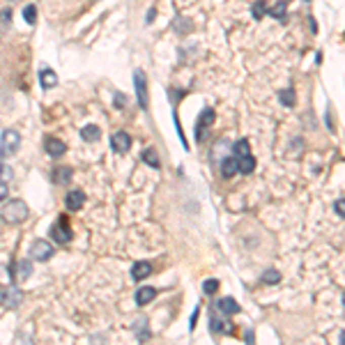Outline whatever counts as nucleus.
Returning a JSON list of instances; mask_svg holds the SVG:
<instances>
[{
    "label": "nucleus",
    "instance_id": "1",
    "mask_svg": "<svg viewBox=\"0 0 345 345\" xmlns=\"http://www.w3.org/2000/svg\"><path fill=\"white\" fill-rule=\"evenodd\" d=\"M0 219L10 225L23 223V221L28 219V205H25L23 200H10V203L3 207V212H0Z\"/></svg>",
    "mask_w": 345,
    "mask_h": 345
},
{
    "label": "nucleus",
    "instance_id": "2",
    "mask_svg": "<svg viewBox=\"0 0 345 345\" xmlns=\"http://www.w3.org/2000/svg\"><path fill=\"white\" fill-rule=\"evenodd\" d=\"M21 147V134L14 129H5L0 136V159H10Z\"/></svg>",
    "mask_w": 345,
    "mask_h": 345
},
{
    "label": "nucleus",
    "instance_id": "3",
    "mask_svg": "<svg viewBox=\"0 0 345 345\" xmlns=\"http://www.w3.org/2000/svg\"><path fill=\"white\" fill-rule=\"evenodd\" d=\"M53 255H55V249H53V244H51V242L35 240V242L30 244V258H32V260L46 262V260H51Z\"/></svg>",
    "mask_w": 345,
    "mask_h": 345
},
{
    "label": "nucleus",
    "instance_id": "4",
    "mask_svg": "<svg viewBox=\"0 0 345 345\" xmlns=\"http://www.w3.org/2000/svg\"><path fill=\"white\" fill-rule=\"evenodd\" d=\"M134 85H136V101L143 110H147V76L143 69H136L134 71Z\"/></svg>",
    "mask_w": 345,
    "mask_h": 345
},
{
    "label": "nucleus",
    "instance_id": "5",
    "mask_svg": "<svg viewBox=\"0 0 345 345\" xmlns=\"http://www.w3.org/2000/svg\"><path fill=\"white\" fill-rule=\"evenodd\" d=\"M23 295H21L19 288L10 285V288H0V306H5V309H16L21 304Z\"/></svg>",
    "mask_w": 345,
    "mask_h": 345
},
{
    "label": "nucleus",
    "instance_id": "6",
    "mask_svg": "<svg viewBox=\"0 0 345 345\" xmlns=\"http://www.w3.org/2000/svg\"><path fill=\"white\" fill-rule=\"evenodd\" d=\"M51 237H53L58 244H69L71 242V228H69V223H67V219L62 216L58 223H53V228H51Z\"/></svg>",
    "mask_w": 345,
    "mask_h": 345
},
{
    "label": "nucleus",
    "instance_id": "7",
    "mask_svg": "<svg viewBox=\"0 0 345 345\" xmlns=\"http://www.w3.org/2000/svg\"><path fill=\"white\" fill-rule=\"evenodd\" d=\"M110 147H113L115 155H127L131 150V136L127 131H118V134L110 136Z\"/></svg>",
    "mask_w": 345,
    "mask_h": 345
},
{
    "label": "nucleus",
    "instance_id": "8",
    "mask_svg": "<svg viewBox=\"0 0 345 345\" xmlns=\"http://www.w3.org/2000/svg\"><path fill=\"white\" fill-rule=\"evenodd\" d=\"M212 122H214V110L205 108L203 113L198 115V122H196V140H203V136H205V127L210 129Z\"/></svg>",
    "mask_w": 345,
    "mask_h": 345
},
{
    "label": "nucleus",
    "instance_id": "9",
    "mask_svg": "<svg viewBox=\"0 0 345 345\" xmlns=\"http://www.w3.org/2000/svg\"><path fill=\"white\" fill-rule=\"evenodd\" d=\"M44 150L49 157H55V159H60L62 155L67 152V145L62 143L60 138H53V136H49V138L44 140Z\"/></svg>",
    "mask_w": 345,
    "mask_h": 345
},
{
    "label": "nucleus",
    "instance_id": "10",
    "mask_svg": "<svg viewBox=\"0 0 345 345\" xmlns=\"http://www.w3.org/2000/svg\"><path fill=\"white\" fill-rule=\"evenodd\" d=\"M14 267H16V270H12V276H14L16 283H23V281L30 279V274H32L30 260H21V262H16Z\"/></svg>",
    "mask_w": 345,
    "mask_h": 345
},
{
    "label": "nucleus",
    "instance_id": "11",
    "mask_svg": "<svg viewBox=\"0 0 345 345\" xmlns=\"http://www.w3.org/2000/svg\"><path fill=\"white\" fill-rule=\"evenodd\" d=\"M65 205L69 212H79L81 207L85 205V194L83 191H69V194L65 196Z\"/></svg>",
    "mask_w": 345,
    "mask_h": 345
},
{
    "label": "nucleus",
    "instance_id": "12",
    "mask_svg": "<svg viewBox=\"0 0 345 345\" xmlns=\"http://www.w3.org/2000/svg\"><path fill=\"white\" fill-rule=\"evenodd\" d=\"M40 83H42V88L44 90H53L55 85H58V74H55L51 67H42L40 69Z\"/></svg>",
    "mask_w": 345,
    "mask_h": 345
},
{
    "label": "nucleus",
    "instance_id": "13",
    "mask_svg": "<svg viewBox=\"0 0 345 345\" xmlns=\"http://www.w3.org/2000/svg\"><path fill=\"white\" fill-rule=\"evenodd\" d=\"M155 297H157L155 288H152V285H143V288H138V290H136V304L145 306V304H150Z\"/></svg>",
    "mask_w": 345,
    "mask_h": 345
},
{
    "label": "nucleus",
    "instance_id": "14",
    "mask_svg": "<svg viewBox=\"0 0 345 345\" xmlns=\"http://www.w3.org/2000/svg\"><path fill=\"white\" fill-rule=\"evenodd\" d=\"M240 170V157H228V159H223V164H221V175L228 180V177H233Z\"/></svg>",
    "mask_w": 345,
    "mask_h": 345
},
{
    "label": "nucleus",
    "instance_id": "15",
    "mask_svg": "<svg viewBox=\"0 0 345 345\" xmlns=\"http://www.w3.org/2000/svg\"><path fill=\"white\" fill-rule=\"evenodd\" d=\"M150 274H152V265L147 260H140V262H136V265L131 267V276H134V281H143V279H147Z\"/></svg>",
    "mask_w": 345,
    "mask_h": 345
},
{
    "label": "nucleus",
    "instance_id": "16",
    "mask_svg": "<svg viewBox=\"0 0 345 345\" xmlns=\"http://www.w3.org/2000/svg\"><path fill=\"white\" fill-rule=\"evenodd\" d=\"M216 309H219L221 313H225V315L240 313V304H237L233 297H223V299H219V301H216Z\"/></svg>",
    "mask_w": 345,
    "mask_h": 345
},
{
    "label": "nucleus",
    "instance_id": "17",
    "mask_svg": "<svg viewBox=\"0 0 345 345\" xmlns=\"http://www.w3.org/2000/svg\"><path fill=\"white\" fill-rule=\"evenodd\" d=\"M101 131L97 125H85L83 129H81V138L85 140V143H95V140H99Z\"/></svg>",
    "mask_w": 345,
    "mask_h": 345
},
{
    "label": "nucleus",
    "instance_id": "18",
    "mask_svg": "<svg viewBox=\"0 0 345 345\" xmlns=\"http://www.w3.org/2000/svg\"><path fill=\"white\" fill-rule=\"evenodd\" d=\"M255 170V159L251 155H244L240 157V170L237 173H244V175H249V173H253Z\"/></svg>",
    "mask_w": 345,
    "mask_h": 345
},
{
    "label": "nucleus",
    "instance_id": "19",
    "mask_svg": "<svg viewBox=\"0 0 345 345\" xmlns=\"http://www.w3.org/2000/svg\"><path fill=\"white\" fill-rule=\"evenodd\" d=\"M143 161H145L147 166H152V168H159V155H157V150L155 147H145L143 150Z\"/></svg>",
    "mask_w": 345,
    "mask_h": 345
},
{
    "label": "nucleus",
    "instance_id": "20",
    "mask_svg": "<svg viewBox=\"0 0 345 345\" xmlns=\"http://www.w3.org/2000/svg\"><path fill=\"white\" fill-rule=\"evenodd\" d=\"M71 175H74V170H71L69 166H65V168H58V170H55V182L67 184V182H71Z\"/></svg>",
    "mask_w": 345,
    "mask_h": 345
},
{
    "label": "nucleus",
    "instance_id": "21",
    "mask_svg": "<svg viewBox=\"0 0 345 345\" xmlns=\"http://www.w3.org/2000/svg\"><path fill=\"white\" fill-rule=\"evenodd\" d=\"M212 331H214V334H225V331H228V334H230V331H233V327H225V325H228V322H221L219 320V318H216V315H212Z\"/></svg>",
    "mask_w": 345,
    "mask_h": 345
},
{
    "label": "nucleus",
    "instance_id": "22",
    "mask_svg": "<svg viewBox=\"0 0 345 345\" xmlns=\"http://www.w3.org/2000/svg\"><path fill=\"white\" fill-rule=\"evenodd\" d=\"M279 99L283 106H295V90H292V88H285L283 92H279Z\"/></svg>",
    "mask_w": 345,
    "mask_h": 345
},
{
    "label": "nucleus",
    "instance_id": "23",
    "mask_svg": "<svg viewBox=\"0 0 345 345\" xmlns=\"http://www.w3.org/2000/svg\"><path fill=\"white\" fill-rule=\"evenodd\" d=\"M12 177H14V170H12V166L0 164V184H7Z\"/></svg>",
    "mask_w": 345,
    "mask_h": 345
},
{
    "label": "nucleus",
    "instance_id": "24",
    "mask_svg": "<svg viewBox=\"0 0 345 345\" xmlns=\"http://www.w3.org/2000/svg\"><path fill=\"white\" fill-rule=\"evenodd\" d=\"M23 19H25V23H30V25H35L37 23V7L35 5H28L23 10Z\"/></svg>",
    "mask_w": 345,
    "mask_h": 345
},
{
    "label": "nucleus",
    "instance_id": "25",
    "mask_svg": "<svg viewBox=\"0 0 345 345\" xmlns=\"http://www.w3.org/2000/svg\"><path fill=\"white\" fill-rule=\"evenodd\" d=\"M235 155H237V157L251 155V145H249V140H237V143H235Z\"/></svg>",
    "mask_w": 345,
    "mask_h": 345
},
{
    "label": "nucleus",
    "instance_id": "26",
    "mask_svg": "<svg viewBox=\"0 0 345 345\" xmlns=\"http://www.w3.org/2000/svg\"><path fill=\"white\" fill-rule=\"evenodd\" d=\"M262 281H265V283H270V285H274V283H279V281H281V274L276 270H267L265 274H262Z\"/></svg>",
    "mask_w": 345,
    "mask_h": 345
},
{
    "label": "nucleus",
    "instance_id": "27",
    "mask_svg": "<svg viewBox=\"0 0 345 345\" xmlns=\"http://www.w3.org/2000/svg\"><path fill=\"white\" fill-rule=\"evenodd\" d=\"M216 290H219V281L216 279H210L203 283V292H205V295H214Z\"/></svg>",
    "mask_w": 345,
    "mask_h": 345
},
{
    "label": "nucleus",
    "instance_id": "28",
    "mask_svg": "<svg viewBox=\"0 0 345 345\" xmlns=\"http://www.w3.org/2000/svg\"><path fill=\"white\" fill-rule=\"evenodd\" d=\"M285 7H288V3H279V5L272 7L270 14L274 16V19H283V16H285Z\"/></svg>",
    "mask_w": 345,
    "mask_h": 345
},
{
    "label": "nucleus",
    "instance_id": "29",
    "mask_svg": "<svg viewBox=\"0 0 345 345\" xmlns=\"http://www.w3.org/2000/svg\"><path fill=\"white\" fill-rule=\"evenodd\" d=\"M223 150H228V143H225V140H219V143L214 145V150H212V161H219V155Z\"/></svg>",
    "mask_w": 345,
    "mask_h": 345
},
{
    "label": "nucleus",
    "instance_id": "30",
    "mask_svg": "<svg viewBox=\"0 0 345 345\" xmlns=\"http://www.w3.org/2000/svg\"><path fill=\"white\" fill-rule=\"evenodd\" d=\"M267 14V5L265 3H260V0H258V3H255L253 5V16L255 19H262V16Z\"/></svg>",
    "mask_w": 345,
    "mask_h": 345
},
{
    "label": "nucleus",
    "instance_id": "31",
    "mask_svg": "<svg viewBox=\"0 0 345 345\" xmlns=\"http://www.w3.org/2000/svg\"><path fill=\"white\" fill-rule=\"evenodd\" d=\"M12 19V10H3L0 12V23H10Z\"/></svg>",
    "mask_w": 345,
    "mask_h": 345
},
{
    "label": "nucleus",
    "instance_id": "32",
    "mask_svg": "<svg viewBox=\"0 0 345 345\" xmlns=\"http://www.w3.org/2000/svg\"><path fill=\"white\" fill-rule=\"evenodd\" d=\"M343 210H345V200L338 198L336 200V212H338V216H343Z\"/></svg>",
    "mask_w": 345,
    "mask_h": 345
},
{
    "label": "nucleus",
    "instance_id": "33",
    "mask_svg": "<svg viewBox=\"0 0 345 345\" xmlns=\"http://www.w3.org/2000/svg\"><path fill=\"white\" fill-rule=\"evenodd\" d=\"M115 99H118V108H122V106H125V95H122V92H118V95H115Z\"/></svg>",
    "mask_w": 345,
    "mask_h": 345
},
{
    "label": "nucleus",
    "instance_id": "34",
    "mask_svg": "<svg viewBox=\"0 0 345 345\" xmlns=\"http://www.w3.org/2000/svg\"><path fill=\"white\" fill-rule=\"evenodd\" d=\"M7 194H10V191H7V184H0V200H5Z\"/></svg>",
    "mask_w": 345,
    "mask_h": 345
},
{
    "label": "nucleus",
    "instance_id": "35",
    "mask_svg": "<svg viewBox=\"0 0 345 345\" xmlns=\"http://www.w3.org/2000/svg\"><path fill=\"white\" fill-rule=\"evenodd\" d=\"M196 320H198V309L194 311V318H191V329H194V327H196Z\"/></svg>",
    "mask_w": 345,
    "mask_h": 345
},
{
    "label": "nucleus",
    "instance_id": "36",
    "mask_svg": "<svg viewBox=\"0 0 345 345\" xmlns=\"http://www.w3.org/2000/svg\"><path fill=\"white\" fill-rule=\"evenodd\" d=\"M10 3H19V0H10Z\"/></svg>",
    "mask_w": 345,
    "mask_h": 345
}]
</instances>
